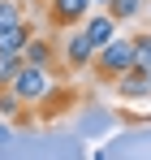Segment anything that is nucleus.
Masks as SVG:
<instances>
[{"mask_svg":"<svg viewBox=\"0 0 151 160\" xmlns=\"http://www.w3.org/2000/svg\"><path fill=\"white\" fill-rule=\"evenodd\" d=\"M91 65H95V74H100V78L117 82L121 74H129V69H134V39H121V35H112L104 48H95Z\"/></svg>","mask_w":151,"mask_h":160,"instance_id":"f257e3e1","label":"nucleus"},{"mask_svg":"<svg viewBox=\"0 0 151 160\" xmlns=\"http://www.w3.org/2000/svg\"><path fill=\"white\" fill-rule=\"evenodd\" d=\"M9 87L17 91L22 104H43V100L52 95V74H48V65H30V61H22V69L13 74Z\"/></svg>","mask_w":151,"mask_h":160,"instance_id":"f03ea898","label":"nucleus"},{"mask_svg":"<svg viewBox=\"0 0 151 160\" xmlns=\"http://www.w3.org/2000/svg\"><path fill=\"white\" fill-rule=\"evenodd\" d=\"M86 13H91V0H48V18L52 26H78V22H86Z\"/></svg>","mask_w":151,"mask_h":160,"instance_id":"7ed1b4c3","label":"nucleus"},{"mask_svg":"<svg viewBox=\"0 0 151 160\" xmlns=\"http://www.w3.org/2000/svg\"><path fill=\"white\" fill-rule=\"evenodd\" d=\"M61 56H65V69H86L91 65V56H95V43L82 35V30H74V35H65V48H61Z\"/></svg>","mask_w":151,"mask_h":160,"instance_id":"20e7f679","label":"nucleus"},{"mask_svg":"<svg viewBox=\"0 0 151 160\" xmlns=\"http://www.w3.org/2000/svg\"><path fill=\"white\" fill-rule=\"evenodd\" d=\"M82 35L95 43V48H104L112 35H117V18L104 9V13H86V22H82Z\"/></svg>","mask_w":151,"mask_h":160,"instance_id":"39448f33","label":"nucleus"},{"mask_svg":"<svg viewBox=\"0 0 151 160\" xmlns=\"http://www.w3.org/2000/svg\"><path fill=\"white\" fill-rule=\"evenodd\" d=\"M117 95H121V100H147V95H151V82L143 78L138 69H129V74L117 78Z\"/></svg>","mask_w":151,"mask_h":160,"instance_id":"423d86ee","label":"nucleus"},{"mask_svg":"<svg viewBox=\"0 0 151 160\" xmlns=\"http://www.w3.org/2000/svg\"><path fill=\"white\" fill-rule=\"evenodd\" d=\"M52 56H56V48H52L48 39H26V48H22V61H30V65H52Z\"/></svg>","mask_w":151,"mask_h":160,"instance_id":"0eeeda50","label":"nucleus"},{"mask_svg":"<svg viewBox=\"0 0 151 160\" xmlns=\"http://www.w3.org/2000/svg\"><path fill=\"white\" fill-rule=\"evenodd\" d=\"M26 39H30V26H9V30H0V52H17L22 56V48H26Z\"/></svg>","mask_w":151,"mask_h":160,"instance_id":"6e6552de","label":"nucleus"},{"mask_svg":"<svg viewBox=\"0 0 151 160\" xmlns=\"http://www.w3.org/2000/svg\"><path fill=\"white\" fill-rule=\"evenodd\" d=\"M22 22H26V4L22 0H0V30L22 26Z\"/></svg>","mask_w":151,"mask_h":160,"instance_id":"1a4fd4ad","label":"nucleus"},{"mask_svg":"<svg viewBox=\"0 0 151 160\" xmlns=\"http://www.w3.org/2000/svg\"><path fill=\"white\" fill-rule=\"evenodd\" d=\"M151 65V30H143V35H134V69L143 74Z\"/></svg>","mask_w":151,"mask_h":160,"instance_id":"9d476101","label":"nucleus"},{"mask_svg":"<svg viewBox=\"0 0 151 160\" xmlns=\"http://www.w3.org/2000/svg\"><path fill=\"white\" fill-rule=\"evenodd\" d=\"M138 0H108V13L117 18V22H129V18H138Z\"/></svg>","mask_w":151,"mask_h":160,"instance_id":"9b49d317","label":"nucleus"},{"mask_svg":"<svg viewBox=\"0 0 151 160\" xmlns=\"http://www.w3.org/2000/svg\"><path fill=\"white\" fill-rule=\"evenodd\" d=\"M17 69H22V56L17 52H0V87H9Z\"/></svg>","mask_w":151,"mask_h":160,"instance_id":"f8f14e48","label":"nucleus"},{"mask_svg":"<svg viewBox=\"0 0 151 160\" xmlns=\"http://www.w3.org/2000/svg\"><path fill=\"white\" fill-rule=\"evenodd\" d=\"M17 112H22L17 91H13V87H0V117H17Z\"/></svg>","mask_w":151,"mask_h":160,"instance_id":"ddd939ff","label":"nucleus"},{"mask_svg":"<svg viewBox=\"0 0 151 160\" xmlns=\"http://www.w3.org/2000/svg\"><path fill=\"white\" fill-rule=\"evenodd\" d=\"M9 143H13V134H9V126H4V121H0V152H4V147H9Z\"/></svg>","mask_w":151,"mask_h":160,"instance_id":"4468645a","label":"nucleus"},{"mask_svg":"<svg viewBox=\"0 0 151 160\" xmlns=\"http://www.w3.org/2000/svg\"><path fill=\"white\" fill-rule=\"evenodd\" d=\"M143 78H147V82H151V65H147V69H143Z\"/></svg>","mask_w":151,"mask_h":160,"instance_id":"2eb2a0df","label":"nucleus"},{"mask_svg":"<svg viewBox=\"0 0 151 160\" xmlns=\"http://www.w3.org/2000/svg\"><path fill=\"white\" fill-rule=\"evenodd\" d=\"M91 4H108V0H91Z\"/></svg>","mask_w":151,"mask_h":160,"instance_id":"dca6fc26","label":"nucleus"},{"mask_svg":"<svg viewBox=\"0 0 151 160\" xmlns=\"http://www.w3.org/2000/svg\"><path fill=\"white\" fill-rule=\"evenodd\" d=\"M138 4H151V0H138Z\"/></svg>","mask_w":151,"mask_h":160,"instance_id":"f3484780","label":"nucleus"},{"mask_svg":"<svg viewBox=\"0 0 151 160\" xmlns=\"http://www.w3.org/2000/svg\"><path fill=\"white\" fill-rule=\"evenodd\" d=\"M43 4H48V0H43Z\"/></svg>","mask_w":151,"mask_h":160,"instance_id":"a211bd4d","label":"nucleus"}]
</instances>
